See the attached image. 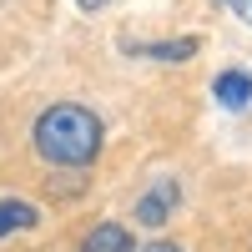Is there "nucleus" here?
Instances as JSON below:
<instances>
[{
    "label": "nucleus",
    "instance_id": "nucleus-6",
    "mask_svg": "<svg viewBox=\"0 0 252 252\" xmlns=\"http://www.w3.org/2000/svg\"><path fill=\"white\" fill-rule=\"evenodd\" d=\"M146 56H157V61H187V56H197V40L182 35V40H172V46H146Z\"/></svg>",
    "mask_w": 252,
    "mask_h": 252
},
{
    "label": "nucleus",
    "instance_id": "nucleus-2",
    "mask_svg": "<svg viewBox=\"0 0 252 252\" xmlns=\"http://www.w3.org/2000/svg\"><path fill=\"white\" fill-rule=\"evenodd\" d=\"M177 197H182V192H177V182H172V177H161V182L152 187V192H146V197L136 202V222H141V227H161L166 217H172Z\"/></svg>",
    "mask_w": 252,
    "mask_h": 252
},
{
    "label": "nucleus",
    "instance_id": "nucleus-8",
    "mask_svg": "<svg viewBox=\"0 0 252 252\" xmlns=\"http://www.w3.org/2000/svg\"><path fill=\"white\" fill-rule=\"evenodd\" d=\"M232 10H237V15H247V20H252V0H232Z\"/></svg>",
    "mask_w": 252,
    "mask_h": 252
},
{
    "label": "nucleus",
    "instance_id": "nucleus-1",
    "mask_svg": "<svg viewBox=\"0 0 252 252\" xmlns=\"http://www.w3.org/2000/svg\"><path fill=\"white\" fill-rule=\"evenodd\" d=\"M35 152L56 166H86L101 152V121L86 106H51L35 121Z\"/></svg>",
    "mask_w": 252,
    "mask_h": 252
},
{
    "label": "nucleus",
    "instance_id": "nucleus-9",
    "mask_svg": "<svg viewBox=\"0 0 252 252\" xmlns=\"http://www.w3.org/2000/svg\"><path fill=\"white\" fill-rule=\"evenodd\" d=\"M81 5H86V10H101V5H106V0H81Z\"/></svg>",
    "mask_w": 252,
    "mask_h": 252
},
{
    "label": "nucleus",
    "instance_id": "nucleus-4",
    "mask_svg": "<svg viewBox=\"0 0 252 252\" xmlns=\"http://www.w3.org/2000/svg\"><path fill=\"white\" fill-rule=\"evenodd\" d=\"M212 96L222 101V106H247V101H252V76L247 71H222L217 76V86H212Z\"/></svg>",
    "mask_w": 252,
    "mask_h": 252
},
{
    "label": "nucleus",
    "instance_id": "nucleus-7",
    "mask_svg": "<svg viewBox=\"0 0 252 252\" xmlns=\"http://www.w3.org/2000/svg\"><path fill=\"white\" fill-rule=\"evenodd\" d=\"M141 252H182V247H177V242H146Z\"/></svg>",
    "mask_w": 252,
    "mask_h": 252
},
{
    "label": "nucleus",
    "instance_id": "nucleus-5",
    "mask_svg": "<svg viewBox=\"0 0 252 252\" xmlns=\"http://www.w3.org/2000/svg\"><path fill=\"white\" fill-rule=\"evenodd\" d=\"M81 252H131V237H126L121 222H101V227H91V237L81 242Z\"/></svg>",
    "mask_w": 252,
    "mask_h": 252
},
{
    "label": "nucleus",
    "instance_id": "nucleus-3",
    "mask_svg": "<svg viewBox=\"0 0 252 252\" xmlns=\"http://www.w3.org/2000/svg\"><path fill=\"white\" fill-rule=\"evenodd\" d=\"M40 212L31 202H20V197H0V242H5L10 232H26V227H35Z\"/></svg>",
    "mask_w": 252,
    "mask_h": 252
}]
</instances>
